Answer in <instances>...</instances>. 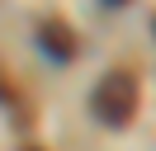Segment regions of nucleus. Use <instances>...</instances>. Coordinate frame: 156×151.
Returning <instances> with one entry per match:
<instances>
[{"label": "nucleus", "mask_w": 156, "mask_h": 151, "mask_svg": "<svg viewBox=\"0 0 156 151\" xmlns=\"http://www.w3.org/2000/svg\"><path fill=\"white\" fill-rule=\"evenodd\" d=\"M95 113L109 123V128H123V123H133V113H137V80L128 71H109L104 80L95 85Z\"/></svg>", "instance_id": "f257e3e1"}, {"label": "nucleus", "mask_w": 156, "mask_h": 151, "mask_svg": "<svg viewBox=\"0 0 156 151\" xmlns=\"http://www.w3.org/2000/svg\"><path fill=\"white\" fill-rule=\"evenodd\" d=\"M43 47H48L52 57H62V61H66L71 52H76V47H71V38H66V28H62V24H48V28H43Z\"/></svg>", "instance_id": "f03ea898"}, {"label": "nucleus", "mask_w": 156, "mask_h": 151, "mask_svg": "<svg viewBox=\"0 0 156 151\" xmlns=\"http://www.w3.org/2000/svg\"><path fill=\"white\" fill-rule=\"evenodd\" d=\"M29 151H38V146H29Z\"/></svg>", "instance_id": "7ed1b4c3"}]
</instances>
